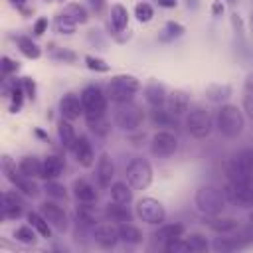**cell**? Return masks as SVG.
I'll use <instances>...</instances> for the list:
<instances>
[{"instance_id":"obj_6","label":"cell","mask_w":253,"mask_h":253,"mask_svg":"<svg viewBox=\"0 0 253 253\" xmlns=\"http://www.w3.org/2000/svg\"><path fill=\"white\" fill-rule=\"evenodd\" d=\"M81 103H83V111H85V119H97V117H105L107 113V93L99 87V85H87L81 91Z\"/></svg>"},{"instance_id":"obj_30","label":"cell","mask_w":253,"mask_h":253,"mask_svg":"<svg viewBox=\"0 0 253 253\" xmlns=\"http://www.w3.org/2000/svg\"><path fill=\"white\" fill-rule=\"evenodd\" d=\"M111 24H113L115 32H123L128 26V10L123 4L111 6Z\"/></svg>"},{"instance_id":"obj_47","label":"cell","mask_w":253,"mask_h":253,"mask_svg":"<svg viewBox=\"0 0 253 253\" xmlns=\"http://www.w3.org/2000/svg\"><path fill=\"white\" fill-rule=\"evenodd\" d=\"M45 30H47V18H38L36 24H34V34L36 36H42Z\"/></svg>"},{"instance_id":"obj_3","label":"cell","mask_w":253,"mask_h":253,"mask_svg":"<svg viewBox=\"0 0 253 253\" xmlns=\"http://www.w3.org/2000/svg\"><path fill=\"white\" fill-rule=\"evenodd\" d=\"M138 89H140V81L134 75L121 73V75L111 77L107 85V97L113 103H126V101H132Z\"/></svg>"},{"instance_id":"obj_24","label":"cell","mask_w":253,"mask_h":253,"mask_svg":"<svg viewBox=\"0 0 253 253\" xmlns=\"http://www.w3.org/2000/svg\"><path fill=\"white\" fill-rule=\"evenodd\" d=\"M109 192H111V200L117 204L128 206L132 202V188L128 182H113L109 186Z\"/></svg>"},{"instance_id":"obj_36","label":"cell","mask_w":253,"mask_h":253,"mask_svg":"<svg viewBox=\"0 0 253 253\" xmlns=\"http://www.w3.org/2000/svg\"><path fill=\"white\" fill-rule=\"evenodd\" d=\"M36 229L32 227V225H22V227H18L16 231H14V237H16V241H20V243H26V245H32V243H36Z\"/></svg>"},{"instance_id":"obj_23","label":"cell","mask_w":253,"mask_h":253,"mask_svg":"<svg viewBox=\"0 0 253 253\" xmlns=\"http://www.w3.org/2000/svg\"><path fill=\"white\" fill-rule=\"evenodd\" d=\"M206 223H208V227H210L211 231L221 233V235L231 233V231L237 229V221H235L233 217H223V215H219V213H217V215H208Z\"/></svg>"},{"instance_id":"obj_8","label":"cell","mask_w":253,"mask_h":253,"mask_svg":"<svg viewBox=\"0 0 253 253\" xmlns=\"http://www.w3.org/2000/svg\"><path fill=\"white\" fill-rule=\"evenodd\" d=\"M213 126H215L213 125V119H211L210 111H206L204 107H196V109L188 111V115H186V130L194 138H206V136H210V132H211Z\"/></svg>"},{"instance_id":"obj_28","label":"cell","mask_w":253,"mask_h":253,"mask_svg":"<svg viewBox=\"0 0 253 253\" xmlns=\"http://www.w3.org/2000/svg\"><path fill=\"white\" fill-rule=\"evenodd\" d=\"M18 170L28 178H42V160L38 156H24L18 162Z\"/></svg>"},{"instance_id":"obj_53","label":"cell","mask_w":253,"mask_h":253,"mask_svg":"<svg viewBox=\"0 0 253 253\" xmlns=\"http://www.w3.org/2000/svg\"><path fill=\"white\" fill-rule=\"evenodd\" d=\"M160 2H162L164 6H174V4H176V0H160Z\"/></svg>"},{"instance_id":"obj_19","label":"cell","mask_w":253,"mask_h":253,"mask_svg":"<svg viewBox=\"0 0 253 253\" xmlns=\"http://www.w3.org/2000/svg\"><path fill=\"white\" fill-rule=\"evenodd\" d=\"M71 152H73L77 164H81V166H85V168L93 166V162H95V152H93V146H91V142L87 140V136L79 134L77 140H75V144H73V148H71Z\"/></svg>"},{"instance_id":"obj_2","label":"cell","mask_w":253,"mask_h":253,"mask_svg":"<svg viewBox=\"0 0 253 253\" xmlns=\"http://www.w3.org/2000/svg\"><path fill=\"white\" fill-rule=\"evenodd\" d=\"M194 204H196V210L202 213V215H217L223 211L227 200H225V194L223 190L215 188V186H200L194 194Z\"/></svg>"},{"instance_id":"obj_9","label":"cell","mask_w":253,"mask_h":253,"mask_svg":"<svg viewBox=\"0 0 253 253\" xmlns=\"http://www.w3.org/2000/svg\"><path fill=\"white\" fill-rule=\"evenodd\" d=\"M2 170H4L6 178L16 186V190H20L22 194H26V196H30V198H36V196L40 194V188L36 186L34 178L24 176V174L16 168V164H12V160H10L8 156H2Z\"/></svg>"},{"instance_id":"obj_5","label":"cell","mask_w":253,"mask_h":253,"mask_svg":"<svg viewBox=\"0 0 253 253\" xmlns=\"http://www.w3.org/2000/svg\"><path fill=\"white\" fill-rule=\"evenodd\" d=\"M125 178L130 184L132 190H146L152 182V166L146 158L134 156L126 168H125Z\"/></svg>"},{"instance_id":"obj_50","label":"cell","mask_w":253,"mask_h":253,"mask_svg":"<svg viewBox=\"0 0 253 253\" xmlns=\"http://www.w3.org/2000/svg\"><path fill=\"white\" fill-rule=\"evenodd\" d=\"M8 2H10L12 6H16V8H20V6H24V4L28 2V0H8Z\"/></svg>"},{"instance_id":"obj_39","label":"cell","mask_w":253,"mask_h":253,"mask_svg":"<svg viewBox=\"0 0 253 253\" xmlns=\"http://www.w3.org/2000/svg\"><path fill=\"white\" fill-rule=\"evenodd\" d=\"M229 93H231V89L227 87V85H211L208 91H206V95L210 97V101H221V99H227L229 97Z\"/></svg>"},{"instance_id":"obj_49","label":"cell","mask_w":253,"mask_h":253,"mask_svg":"<svg viewBox=\"0 0 253 253\" xmlns=\"http://www.w3.org/2000/svg\"><path fill=\"white\" fill-rule=\"evenodd\" d=\"M243 93H245V95H253V73L247 75V79H245V83H243Z\"/></svg>"},{"instance_id":"obj_38","label":"cell","mask_w":253,"mask_h":253,"mask_svg":"<svg viewBox=\"0 0 253 253\" xmlns=\"http://www.w3.org/2000/svg\"><path fill=\"white\" fill-rule=\"evenodd\" d=\"M134 16H136V20L138 22H150L152 20V16H154V10H152V6L148 4V2H138L136 6H134Z\"/></svg>"},{"instance_id":"obj_26","label":"cell","mask_w":253,"mask_h":253,"mask_svg":"<svg viewBox=\"0 0 253 253\" xmlns=\"http://www.w3.org/2000/svg\"><path fill=\"white\" fill-rule=\"evenodd\" d=\"M105 215L109 217V221H115V223H119V225L132 219V211L128 210V206H123V204H117V202H113V204L107 206Z\"/></svg>"},{"instance_id":"obj_11","label":"cell","mask_w":253,"mask_h":253,"mask_svg":"<svg viewBox=\"0 0 253 253\" xmlns=\"http://www.w3.org/2000/svg\"><path fill=\"white\" fill-rule=\"evenodd\" d=\"M225 200L237 208H253V180L227 182L223 188Z\"/></svg>"},{"instance_id":"obj_48","label":"cell","mask_w":253,"mask_h":253,"mask_svg":"<svg viewBox=\"0 0 253 253\" xmlns=\"http://www.w3.org/2000/svg\"><path fill=\"white\" fill-rule=\"evenodd\" d=\"M166 30H168V36H182L184 34V26H180L176 22H168Z\"/></svg>"},{"instance_id":"obj_33","label":"cell","mask_w":253,"mask_h":253,"mask_svg":"<svg viewBox=\"0 0 253 253\" xmlns=\"http://www.w3.org/2000/svg\"><path fill=\"white\" fill-rule=\"evenodd\" d=\"M18 47H20V51H22L26 57H30V59H38V57L42 55V49L38 47V43L32 42V38L20 36V38H18Z\"/></svg>"},{"instance_id":"obj_54","label":"cell","mask_w":253,"mask_h":253,"mask_svg":"<svg viewBox=\"0 0 253 253\" xmlns=\"http://www.w3.org/2000/svg\"><path fill=\"white\" fill-rule=\"evenodd\" d=\"M251 26H253V14H251Z\"/></svg>"},{"instance_id":"obj_32","label":"cell","mask_w":253,"mask_h":253,"mask_svg":"<svg viewBox=\"0 0 253 253\" xmlns=\"http://www.w3.org/2000/svg\"><path fill=\"white\" fill-rule=\"evenodd\" d=\"M65 18H69L71 22H75V24H85L87 20H89V14H87V10L81 6V4H77V2H71V4H67L65 8H63V12H61Z\"/></svg>"},{"instance_id":"obj_25","label":"cell","mask_w":253,"mask_h":253,"mask_svg":"<svg viewBox=\"0 0 253 253\" xmlns=\"http://www.w3.org/2000/svg\"><path fill=\"white\" fill-rule=\"evenodd\" d=\"M57 136H59V142H61L63 148H67V150L73 148V144H75V140H77V132H75L71 121H67V119L61 117V121H59V125H57Z\"/></svg>"},{"instance_id":"obj_40","label":"cell","mask_w":253,"mask_h":253,"mask_svg":"<svg viewBox=\"0 0 253 253\" xmlns=\"http://www.w3.org/2000/svg\"><path fill=\"white\" fill-rule=\"evenodd\" d=\"M55 28H57V32H59V34H67V36H71V34H75L77 24H75V22H71L69 18H65L63 14H59V16H57V20H55Z\"/></svg>"},{"instance_id":"obj_37","label":"cell","mask_w":253,"mask_h":253,"mask_svg":"<svg viewBox=\"0 0 253 253\" xmlns=\"http://www.w3.org/2000/svg\"><path fill=\"white\" fill-rule=\"evenodd\" d=\"M43 190H45V194H47L49 198H53V200H65V198H67L65 186H61V184L55 182V180H47Z\"/></svg>"},{"instance_id":"obj_12","label":"cell","mask_w":253,"mask_h":253,"mask_svg":"<svg viewBox=\"0 0 253 253\" xmlns=\"http://www.w3.org/2000/svg\"><path fill=\"white\" fill-rule=\"evenodd\" d=\"M178 150V138L170 130H156L150 138V152L156 158H168Z\"/></svg>"},{"instance_id":"obj_7","label":"cell","mask_w":253,"mask_h":253,"mask_svg":"<svg viewBox=\"0 0 253 253\" xmlns=\"http://www.w3.org/2000/svg\"><path fill=\"white\" fill-rule=\"evenodd\" d=\"M227 182H247L253 180V148L241 150L225 166Z\"/></svg>"},{"instance_id":"obj_35","label":"cell","mask_w":253,"mask_h":253,"mask_svg":"<svg viewBox=\"0 0 253 253\" xmlns=\"http://www.w3.org/2000/svg\"><path fill=\"white\" fill-rule=\"evenodd\" d=\"M186 239V243H188V247H190V251H196V253H200V251H206L208 247H210V241L206 239V235H202V233H190L188 237H184Z\"/></svg>"},{"instance_id":"obj_18","label":"cell","mask_w":253,"mask_h":253,"mask_svg":"<svg viewBox=\"0 0 253 253\" xmlns=\"http://www.w3.org/2000/svg\"><path fill=\"white\" fill-rule=\"evenodd\" d=\"M59 113L63 119L67 121H75L79 119L81 115H85L83 111V103H81V97H77L75 93H65L59 101Z\"/></svg>"},{"instance_id":"obj_29","label":"cell","mask_w":253,"mask_h":253,"mask_svg":"<svg viewBox=\"0 0 253 253\" xmlns=\"http://www.w3.org/2000/svg\"><path fill=\"white\" fill-rule=\"evenodd\" d=\"M119 235H121V241L128 243V245H138L142 241V231L136 225H132L130 221L119 225Z\"/></svg>"},{"instance_id":"obj_41","label":"cell","mask_w":253,"mask_h":253,"mask_svg":"<svg viewBox=\"0 0 253 253\" xmlns=\"http://www.w3.org/2000/svg\"><path fill=\"white\" fill-rule=\"evenodd\" d=\"M87 125H89V128H91L95 134H101V136H105V134L109 132V123H107V117L87 119Z\"/></svg>"},{"instance_id":"obj_43","label":"cell","mask_w":253,"mask_h":253,"mask_svg":"<svg viewBox=\"0 0 253 253\" xmlns=\"http://www.w3.org/2000/svg\"><path fill=\"white\" fill-rule=\"evenodd\" d=\"M85 63H87V67H89V69H95V71H101V73L109 71V65H107V63H105V59H101V57L85 55Z\"/></svg>"},{"instance_id":"obj_13","label":"cell","mask_w":253,"mask_h":253,"mask_svg":"<svg viewBox=\"0 0 253 253\" xmlns=\"http://www.w3.org/2000/svg\"><path fill=\"white\" fill-rule=\"evenodd\" d=\"M40 211L42 215L49 221V225L57 231H65L67 225H69V217L65 213V210L55 202V200H45L42 206H40Z\"/></svg>"},{"instance_id":"obj_15","label":"cell","mask_w":253,"mask_h":253,"mask_svg":"<svg viewBox=\"0 0 253 253\" xmlns=\"http://www.w3.org/2000/svg\"><path fill=\"white\" fill-rule=\"evenodd\" d=\"M24 211V200L20 196V190H8L2 192L0 198V213L4 219H12V217H20Z\"/></svg>"},{"instance_id":"obj_45","label":"cell","mask_w":253,"mask_h":253,"mask_svg":"<svg viewBox=\"0 0 253 253\" xmlns=\"http://www.w3.org/2000/svg\"><path fill=\"white\" fill-rule=\"evenodd\" d=\"M16 69H18V65H16L10 57H6V55H4V57H2V75L6 77L8 73H12V71H16Z\"/></svg>"},{"instance_id":"obj_16","label":"cell","mask_w":253,"mask_h":253,"mask_svg":"<svg viewBox=\"0 0 253 253\" xmlns=\"http://www.w3.org/2000/svg\"><path fill=\"white\" fill-rule=\"evenodd\" d=\"M95 178H97V184L101 188H109L113 184V178H115V162L113 158L103 152L99 158H97V166H95Z\"/></svg>"},{"instance_id":"obj_4","label":"cell","mask_w":253,"mask_h":253,"mask_svg":"<svg viewBox=\"0 0 253 253\" xmlns=\"http://www.w3.org/2000/svg\"><path fill=\"white\" fill-rule=\"evenodd\" d=\"M113 121L115 125L121 128V130H126V132H132L136 130L142 121H144V111L142 107H138L136 103L132 101H126V103H117V109L113 113Z\"/></svg>"},{"instance_id":"obj_21","label":"cell","mask_w":253,"mask_h":253,"mask_svg":"<svg viewBox=\"0 0 253 253\" xmlns=\"http://www.w3.org/2000/svg\"><path fill=\"white\" fill-rule=\"evenodd\" d=\"M71 188H73V196L77 198V202H81V204H95L97 202V190L85 178L73 180V186Z\"/></svg>"},{"instance_id":"obj_51","label":"cell","mask_w":253,"mask_h":253,"mask_svg":"<svg viewBox=\"0 0 253 253\" xmlns=\"http://www.w3.org/2000/svg\"><path fill=\"white\" fill-rule=\"evenodd\" d=\"M219 12H223V6H221L219 2H215V4H213V14H219Z\"/></svg>"},{"instance_id":"obj_34","label":"cell","mask_w":253,"mask_h":253,"mask_svg":"<svg viewBox=\"0 0 253 253\" xmlns=\"http://www.w3.org/2000/svg\"><path fill=\"white\" fill-rule=\"evenodd\" d=\"M239 245H243V241L239 237L237 239H233V237H217V239H213L211 249L213 251H233Z\"/></svg>"},{"instance_id":"obj_14","label":"cell","mask_w":253,"mask_h":253,"mask_svg":"<svg viewBox=\"0 0 253 253\" xmlns=\"http://www.w3.org/2000/svg\"><path fill=\"white\" fill-rule=\"evenodd\" d=\"M93 239L99 247L103 249H111L121 241L119 235V225H115V221H103L93 225Z\"/></svg>"},{"instance_id":"obj_1","label":"cell","mask_w":253,"mask_h":253,"mask_svg":"<svg viewBox=\"0 0 253 253\" xmlns=\"http://www.w3.org/2000/svg\"><path fill=\"white\" fill-rule=\"evenodd\" d=\"M215 128L225 138H237L245 128V115L233 103H223L215 113Z\"/></svg>"},{"instance_id":"obj_31","label":"cell","mask_w":253,"mask_h":253,"mask_svg":"<svg viewBox=\"0 0 253 253\" xmlns=\"http://www.w3.org/2000/svg\"><path fill=\"white\" fill-rule=\"evenodd\" d=\"M28 221H30V225H32L42 237H51V225H49V221L42 215V211H30V213H28Z\"/></svg>"},{"instance_id":"obj_44","label":"cell","mask_w":253,"mask_h":253,"mask_svg":"<svg viewBox=\"0 0 253 253\" xmlns=\"http://www.w3.org/2000/svg\"><path fill=\"white\" fill-rule=\"evenodd\" d=\"M243 243L245 241H253V213L249 215V223H247V227L241 231V237H239Z\"/></svg>"},{"instance_id":"obj_22","label":"cell","mask_w":253,"mask_h":253,"mask_svg":"<svg viewBox=\"0 0 253 253\" xmlns=\"http://www.w3.org/2000/svg\"><path fill=\"white\" fill-rule=\"evenodd\" d=\"M184 231H186V229H184L182 223H160V227L152 233V237H154L156 241H160V243H168V241H172V239L182 237Z\"/></svg>"},{"instance_id":"obj_20","label":"cell","mask_w":253,"mask_h":253,"mask_svg":"<svg viewBox=\"0 0 253 253\" xmlns=\"http://www.w3.org/2000/svg\"><path fill=\"white\" fill-rule=\"evenodd\" d=\"M65 168V160L57 154H49L42 160V178L43 180H57Z\"/></svg>"},{"instance_id":"obj_27","label":"cell","mask_w":253,"mask_h":253,"mask_svg":"<svg viewBox=\"0 0 253 253\" xmlns=\"http://www.w3.org/2000/svg\"><path fill=\"white\" fill-rule=\"evenodd\" d=\"M166 89L160 85V83H150V85H146V89H144V99H146V103L150 105V107H164V103H166Z\"/></svg>"},{"instance_id":"obj_17","label":"cell","mask_w":253,"mask_h":253,"mask_svg":"<svg viewBox=\"0 0 253 253\" xmlns=\"http://www.w3.org/2000/svg\"><path fill=\"white\" fill-rule=\"evenodd\" d=\"M164 107H166V111H168L172 117H182V115L188 111V107H190V97H188L186 91L174 89V91H170V93L166 95Z\"/></svg>"},{"instance_id":"obj_52","label":"cell","mask_w":253,"mask_h":253,"mask_svg":"<svg viewBox=\"0 0 253 253\" xmlns=\"http://www.w3.org/2000/svg\"><path fill=\"white\" fill-rule=\"evenodd\" d=\"M91 4H93V6L97 8V10H99V8L103 6V0H91Z\"/></svg>"},{"instance_id":"obj_46","label":"cell","mask_w":253,"mask_h":253,"mask_svg":"<svg viewBox=\"0 0 253 253\" xmlns=\"http://www.w3.org/2000/svg\"><path fill=\"white\" fill-rule=\"evenodd\" d=\"M243 111L253 121V95H245L243 93Z\"/></svg>"},{"instance_id":"obj_42","label":"cell","mask_w":253,"mask_h":253,"mask_svg":"<svg viewBox=\"0 0 253 253\" xmlns=\"http://www.w3.org/2000/svg\"><path fill=\"white\" fill-rule=\"evenodd\" d=\"M164 249L168 253H186V251H190V247H188L184 237H178V239H172V241L164 243Z\"/></svg>"},{"instance_id":"obj_10","label":"cell","mask_w":253,"mask_h":253,"mask_svg":"<svg viewBox=\"0 0 253 253\" xmlns=\"http://www.w3.org/2000/svg\"><path fill=\"white\" fill-rule=\"evenodd\" d=\"M134 213L140 221H144L148 225H160L166 219L164 206L154 198H140L134 206Z\"/></svg>"}]
</instances>
